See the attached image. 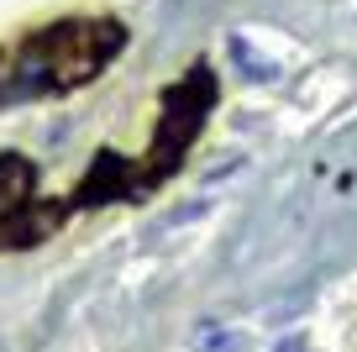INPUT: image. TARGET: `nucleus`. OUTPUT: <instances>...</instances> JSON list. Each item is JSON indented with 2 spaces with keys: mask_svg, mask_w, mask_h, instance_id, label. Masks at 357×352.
<instances>
[{
  "mask_svg": "<svg viewBox=\"0 0 357 352\" xmlns=\"http://www.w3.org/2000/svg\"><path fill=\"white\" fill-rule=\"evenodd\" d=\"M126 47L121 22H58L0 53V105L89 85Z\"/></svg>",
  "mask_w": 357,
  "mask_h": 352,
  "instance_id": "obj_1",
  "label": "nucleus"
},
{
  "mask_svg": "<svg viewBox=\"0 0 357 352\" xmlns=\"http://www.w3.org/2000/svg\"><path fill=\"white\" fill-rule=\"evenodd\" d=\"M211 95H215V85H211V68L205 64H195L190 74L168 89V100H163V137H158V147H153V174H168V168L178 163V153L195 142V132L205 126Z\"/></svg>",
  "mask_w": 357,
  "mask_h": 352,
  "instance_id": "obj_2",
  "label": "nucleus"
},
{
  "mask_svg": "<svg viewBox=\"0 0 357 352\" xmlns=\"http://www.w3.org/2000/svg\"><path fill=\"white\" fill-rule=\"evenodd\" d=\"M226 53L236 58V68H247V79H252V85H268V79H279V64H273V58H263L252 43H247V37H226Z\"/></svg>",
  "mask_w": 357,
  "mask_h": 352,
  "instance_id": "obj_3",
  "label": "nucleus"
},
{
  "mask_svg": "<svg viewBox=\"0 0 357 352\" xmlns=\"http://www.w3.org/2000/svg\"><path fill=\"white\" fill-rule=\"evenodd\" d=\"M116 189H121V163L105 153L100 163H95V174L84 179V189H79V205H100V195L116 200Z\"/></svg>",
  "mask_w": 357,
  "mask_h": 352,
  "instance_id": "obj_4",
  "label": "nucleus"
},
{
  "mask_svg": "<svg viewBox=\"0 0 357 352\" xmlns=\"http://www.w3.org/2000/svg\"><path fill=\"white\" fill-rule=\"evenodd\" d=\"M195 352H242V337L221 326H200L195 331Z\"/></svg>",
  "mask_w": 357,
  "mask_h": 352,
  "instance_id": "obj_5",
  "label": "nucleus"
},
{
  "mask_svg": "<svg viewBox=\"0 0 357 352\" xmlns=\"http://www.w3.org/2000/svg\"><path fill=\"white\" fill-rule=\"evenodd\" d=\"M279 352H300V342H284V347H279Z\"/></svg>",
  "mask_w": 357,
  "mask_h": 352,
  "instance_id": "obj_6",
  "label": "nucleus"
},
{
  "mask_svg": "<svg viewBox=\"0 0 357 352\" xmlns=\"http://www.w3.org/2000/svg\"><path fill=\"white\" fill-rule=\"evenodd\" d=\"M0 352H6V347H0Z\"/></svg>",
  "mask_w": 357,
  "mask_h": 352,
  "instance_id": "obj_7",
  "label": "nucleus"
}]
</instances>
